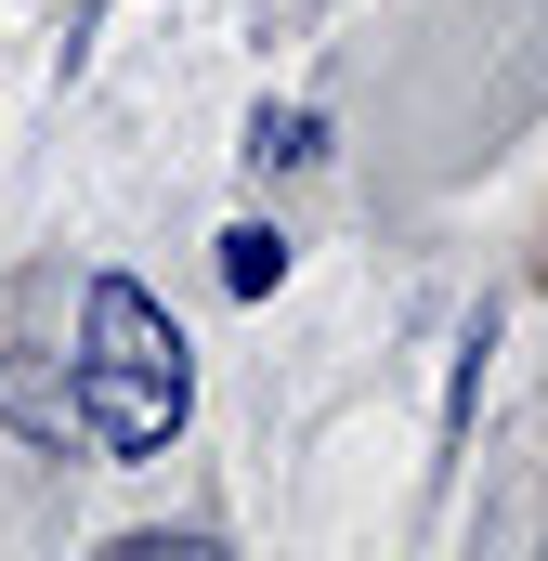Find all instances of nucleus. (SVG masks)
I'll return each mask as SVG.
<instances>
[{"instance_id": "nucleus-2", "label": "nucleus", "mask_w": 548, "mask_h": 561, "mask_svg": "<svg viewBox=\"0 0 548 561\" xmlns=\"http://www.w3.org/2000/svg\"><path fill=\"white\" fill-rule=\"evenodd\" d=\"M274 275H287V236H274V222H236V236H222V287H236V300H262Z\"/></svg>"}, {"instance_id": "nucleus-3", "label": "nucleus", "mask_w": 548, "mask_h": 561, "mask_svg": "<svg viewBox=\"0 0 548 561\" xmlns=\"http://www.w3.org/2000/svg\"><path fill=\"white\" fill-rule=\"evenodd\" d=\"M313 118H300V105H262V118H249V157H262V170H313Z\"/></svg>"}, {"instance_id": "nucleus-1", "label": "nucleus", "mask_w": 548, "mask_h": 561, "mask_svg": "<svg viewBox=\"0 0 548 561\" xmlns=\"http://www.w3.org/2000/svg\"><path fill=\"white\" fill-rule=\"evenodd\" d=\"M183 419H196V353H183V327H170L132 275H92V313H79V431H92L105 457H157Z\"/></svg>"}]
</instances>
